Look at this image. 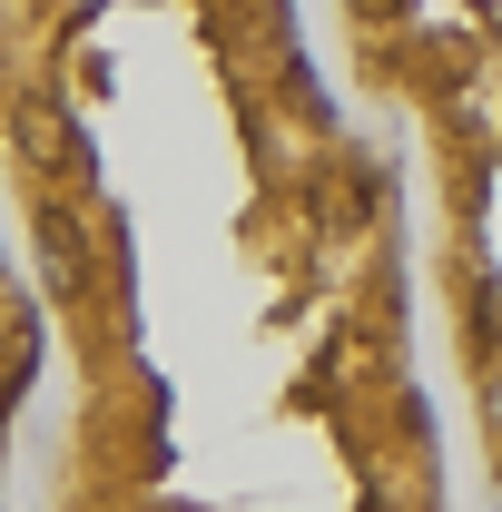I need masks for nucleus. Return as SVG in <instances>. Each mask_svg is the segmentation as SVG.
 I'll list each match as a JSON object with an SVG mask.
<instances>
[{
	"mask_svg": "<svg viewBox=\"0 0 502 512\" xmlns=\"http://www.w3.org/2000/svg\"><path fill=\"white\" fill-rule=\"evenodd\" d=\"M365 10H394V0H365Z\"/></svg>",
	"mask_w": 502,
	"mask_h": 512,
	"instance_id": "f257e3e1",
	"label": "nucleus"
}]
</instances>
